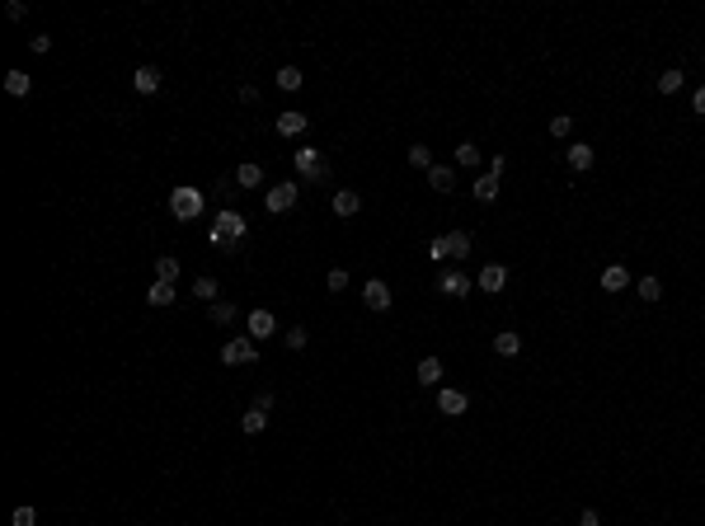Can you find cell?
Masks as SVG:
<instances>
[{
	"mask_svg": "<svg viewBox=\"0 0 705 526\" xmlns=\"http://www.w3.org/2000/svg\"><path fill=\"white\" fill-rule=\"evenodd\" d=\"M245 231H249V221H245L240 212H231V207H226V212H216V226L207 231V245L221 249V254H235V249H240V240H245Z\"/></svg>",
	"mask_w": 705,
	"mask_h": 526,
	"instance_id": "6da1fadb",
	"label": "cell"
},
{
	"mask_svg": "<svg viewBox=\"0 0 705 526\" xmlns=\"http://www.w3.org/2000/svg\"><path fill=\"white\" fill-rule=\"evenodd\" d=\"M202 207H207L202 188H174V193H169V212L179 216V221H198Z\"/></svg>",
	"mask_w": 705,
	"mask_h": 526,
	"instance_id": "7a4b0ae2",
	"label": "cell"
},
{
	"mask_svg": "<svg viewBox=\"0 0 705 526\" xmlns=\"http://www.w3.org/2000/svg\"><path fill=\"white\" fill-rule=\"evenodd\" d=\"M296 174H301L306 183H325L329 179V165H325V156H320V146H301V151H296Z\"/></svg>",
	"mask_w": 705,
	"mask_h": 526,
	"instance_id": "3957f363",
	"label": "cell"
},
{
	"mask_svg": "<svg viewBox=\"0 0 705 526\" xmlns=\"http://www.w3.org/2000/svg\"><path fill=\"white\" fill-rule=\"evenodd\" d=\"M221 362L226 367H249V362H259V343L254 338H226L221 343Z\"/></svg>",
	"mask_w": 705,
	"mask_h": 526,
	"instance_id": "277c9868",
	"label": "cell"
},
{
	"mask_svg": "<svg viewBox=\"0 0 705 526\" xmlns=\"http://www.w3.org/2000/svg\"><path fill=\"white\" fill-rule=\"evenodd\" d=\"M470 287H475V282H470L466 268H442L437 273V291H442V296H470Z\"/></svg>",
	"mask_w": 705,
	"mask_h": 526,
	"instance_id": "5b68a950",
	"label": "cell"
},
{
	"mask_svg": "<svg viewBox=\"0 0 705 526\" xmlns=\"http://www.w3.org/2000/svg\"><path fill=\"white\" fill-rule=\"evenodd\" d=\"M466 409H470L466 390H451V385H442V390H437V414H447V418H461Z\"/></svg>",
	"mask_w": 705,
	"mask_h": 526,
	"instance_id": "8992f818",
	"label": "cell"
},
{
	"mask_svg": "<svg viewBox=\"0 0 705 526\" xmlns=\"http://www.w3.org/2000/svg\"><path fill=\"white\" fill-rule=\"evenodd\" d=\"M296 198H301V188H296V183H278V188H269V212H291V207H296Z\"/></svg>",
	"mask_w": 705,
	"mask_h": 526,
	"instance_id": "52a82bcc",
	"label": "cell"
},
{
	"mask_svg": "<svg viewBox=\"0 0 705 526\" xmlns=\"http://www.w3.org/2000/svg\"><path fill=\"white\" fill-rule=\"evenodd\" d=\"M362 301H367V310H391V287H386V282H381V278H371L367 282V287H362Z\"/></svg>",
	"mask_w": 705,
	"mask_h": 526,
	"instance_id": "ba28073f",
	"label": "cell"
},
{
	"mask_svg": "<svg viewBox=\"0 0 705 526\" xmlns=\"http://www.w3.org/2000/svg\"><path fill=\"white\" fill-rule=\"evenodd\" d=\"M245 325H249V338L259 343V338H269L273 329H278V320H273V310H249V320H245Z\"/></svg>",
	"mask_w": 705,
	"mask_h": 526,
	"instance_id": "9c48e42d",
	"label": "cell"
},
{
	"mask_svg": "<svg viewBox=\"0 0 705 526\" xmlns=\"http://www.w3.org/2000/svg\"><path fill=\"white\" fill-rule=\"evenodd\" d=\"M132 90L136 94H156L160 90V66H136L132 71Z\"/></svg>",
	"mask_w": 705,
	"mask_h": 526,
	"instance_id": "30bf717a",
	"label": "cell"
},
{
	"mask_svg": "<svg viewBox=\"0 0 705 526\" xmlns=\"http://www.w3.org/2000/svg\"><path fill=\"white\" fill-rule=\"evenodd\" d=\"M5 90H10L14 99H29V94H34V76H29V71H5Z\"/></svg>",
	"mask_w": 705,
	"mask_h": 526,
	"instance_id": "8fae6325",
	"label": "cell"
},
{
	"mask_svg": "<svg viewBox=\"0 0 705 526\" xmlns=\"http://www.w3.org/2000/svg\"><path fill=\"white\" fill-rule=\"evenodd\" d=\"M504 282H508L504 263H484L480 268V291H504Z\"/></svg>",
	"mask_w": 705,
	"mask_h": 526,
	"instance_id": "7c38bea8",
	"label": "cell"
},
{
	"mask_svg": "<svg viewBox=\"0 0 705 526\" xmlns=\"http://www.w3.org/2000/svg\"><path fill=\"white\" fill-rule=\"evenodd\" d=\"M329 207H334V216H358V207H362V198L353 188H339L334 193V202H329Z\"/></svg>",
	"mask_w": 705,
	"mask_h": 526,
	"instance_id": "4fadbf2b",
	"label": "cell"
},
{
	"mask_svg": "<svg viewBox=\"0 0 705 526\" xmlns=\"http://www.w3.org/2000/svg\"><path fill=\"white\" fill-rule=\"evenodd\" d=\"M414 381L419 385H442V358H424L419 371H414Z\"/></svg>",
	"mask_w": 705,
	"mask_h": 526,
	"instance_id": "5bb4252c",
	"label": "cell"
},
{
	"mask_svg": "<svg viewBox=\"0 0 705 526\" xmlns=\"http://www.w3.org/2000/svg\"><path fill=\"white\" fill-rule=\"evenodd\" d=\"M306 127H311V118H306V113H278V132H282V136H301Z\"/></svg>",
	"mask_w": 705,
	"mask_h": 526,
	"instance_id": "9a60e30c",
	"label": "cell"
},
{
	"mask_svg": "<svg viewBox=\"0 0 705 526\" xmlns=\"http://www.w3.org/2000/svg\"><path fill=\"white\" fill-rule=\"evenodd\" d=\"M146 301H151V305H174V301H179V291H174V282H151Z\"/></svg>",
	"mask_w": 705,
	"mask_h": 526,
	"instance_id": "2e32d148",
	"label": "cell"
},
{
	"mask_svg": "<svg viewBox=\"0 0 705 526\" xmlns=\"http://www.w3.org/2000/svg\"><path fill=\"white\" fill-rule=\"evenodd\" d=\"M235 183H240V188H259V183H264V165H259V160L240 165L235 169Z\"/></svg>",
	"mask_w": 705,
	"mask_h": 526,
	"instance_id": "e0dca14e",
	"label": "cell"
},
{
	"mask_svg": "<svg viewBox=\"0 0 705 526\" xmlns=\"http://www.w3.org/2000/svg\"><path fill=\"white\" fill-rule=\"evenodd\" d=\"M494 353H499V358H517V353H522V338H517L513 329H504V334H494Z\"/></svg>",
	"mask_w": 705,
	"mask_h": 526,
	"instance_id": "ac0fdd59",
	"label": "cell"
},
{
	"mask_svg": "<svg viewBox=\"0 0 705 526\" xmlns=\"http://www.w3.org/2000/svg\"><path fill=\"white\" fill-rule=\"evenodd\" d=\"M630 287V273L621 268V263H611V268H602V291H626Z\"/></svg>",
	"mask_w": 705,
	"mask_h": 526,
	"instance_id": "d6986e66",
	"label": "cell"
},
{
	"mask_svg": "<svg viewBox=\"0 0 705 526\" xmlns=\"http://www.w3.org/2000/svg\"><path fill=\"white\" fill-rule=\"evenodd\" d=\"M451 183H456V174H451V165H433V169H428V188H437V193H451Z\"/></svg>",
	"mask_w": 705,
	"mask_h": 526,
	"instance_id": "ffe728a7",
	"label": "cell"
},
{
	"mask_svg": "<svg viewBox=\"0 0 705 526\" xmlns=\"http://www.w3.org/2000/svg\"><path fill=\"white\" fill-rule=\"evenodd\" d=\"M442 240H447V258H456V263L470 254V231H451V236H442Z\"/></svg>",
	"mask_w": 705,
	"mask_h": 526,
	"instance_id": "44dd1931",
	"label": "cell"
},
{
	"mask_svg": "<svg viewBox=\"0 0 705 526\" xmlns=\"http://www.w3.org/2000/svg\"><path fill=\"white\" fill-rule=\"evenodd\" d=\"M564 156H569V165H574V169H593V146H588V141H574Z\"/></svg>",
	"mask_w": 705,
	"mask_h": 526,
	"instance_id": "7402d4cb",
	"label": "cell"
},
{
	"mask_svg": "<svg viewBox=\"0 0 705 526\" xmlns=\"http://www.w3.org/2000/svg\"><path fill=\"white\" fill-rule=\"evenodd\" d=\"M240 428H245L249 437H259V433H264V428H269V409H254V404H249V414L240 418Z\"/></svg>",
	"mask_w": 705,
	"mask_h": 526,
	"instance_id": "603a6c76",
	"label": "cell"
},
{
	"mask_svg": "<svg viewBox=\"0 0 705 526\" xmlns=\"http://www.w3.org/2000/svg\"><path fill=\"white\" fill-rule=\"evenodd\" d=\"M156 282H179V258H174V254H160L156 258Z\"/></svg>",
	"mask_w": 705,
	"mask_h": 526,
	"instance_id": "cb8c5ba5",
	"label": "cell"
},
{
	"mask_svg": "<svg viewBox=\"0 0 705 526\" xmlns=\"http://www.w3.org/2000/svg\"><path fill=\"white\" fill-rule=\"evenodd\" d=\"M470 193H475V202H494V198H499V174L475 179V188H470Z\"/></svg>",
	"mask_w": 705,
	"mask_h": 526,
	"instance_id": "d4e9b609",
	"label": "cell"
},
{
	"mask_svg": "<svg viewBox=\"0 0 705 526\" xmlns=\"http://www.w3.org/2000/svg\"><path fill=\"white\" fill-rule=\"evenodd\" d=\"M235 315H240V310H235L231 301H212V305H207V320H212V325H231Z\"/></svg>",
	"mask_w": 705,
	"mask_h": 526,
	"instance_id": "484cf974",
	"label": "cell"
},
{
	"mask_svg": "<svg viewBox=\"0 0 705 526\" xmlns=\"http://www.w3.org/2000/svg\"><path fill=\"white\" fill-rule=\"evenodd\" d=\"M301 71H296V66H282L278 71V90H287V94H296V90H301Z\"/></svg>",
	"mask_w": 705,
	"mask_h": 526,
	"instance_id": "4316f807",
	"label": "cell"
},
{
	"mask_svg": "<svg viewBox=\"0 0 705 526\" xmlns=\"http://www.w3.org/2000/svg\"><path fill=\"white\" fill-rule=\"evenodd\" d=\"M193 296H198V301H207V305L221 301V296H216V278H198V282H193Z\"/></svg>",
	"mask_w": 705,
	"mask_h": 526,
	"instance_id": "83f0119b",
	"label": "cell"
},
{
	"mask_svg": "<svg viewBox=\"0 0 705 526\" xmlns=\"http://www.w3.org/2000/svg\"><path fill=\"white\" fill-rule=\"evenodd\" d=\"M635 296H639V301H659V296H663V282L659 278H639Z\"/></svg>",
	"mask_w": 705,
	"mask_h": 526,
	"instance_id": "f1b7e54d",
	"label": "cell"
},
{
	"mask_svg": "<svg viewBox=\"0 0 705 526\" xmlns=\"http://www.w3.org/2000/svg\"><path fill=\"white\" fill-rule=\"evenodd\" d=\"M682 71H663V76H659V94H677V90H682Z\"/></svg>",
	"mask_w": 705,
	"mask_h": 526,
	"instance_id": "f546056e",
	"label": "cell"
},
{
	"mask_svg": "<svg viewBox=\"0 0 705 526\" xmlns=\"http://www.w3.org/2000/svg\"><path fill=\"white\" fill-rule=\"evenodd\" d=\"M282 343H287V348H291V353H301V348H306V343H311V334H306V325H291V329H287V338H282Z\"/></svg>",
	"mask_w": 705,
	"mask_h": 526,
	"instance_id": "4dcf8cb0",
	"label": "cell"
},
{
	"mask_svg": "<svg viewBox=\"0 0 705 526\" xmlns=\"http://www.w3.org/2000/svg\"><path fill=\"white\" fill-rule=\"evenodd\" d=\"M456 165H480V146H475V141H461L456 146Z\"/></svg>",
	"mask_w": 705,
	"mask_h": 526,
	"instance_id": "1f68e13d",
	"label": "cell"
},
{
	"mask_svg": "<svg viewBox=\"0 0 705 526\" xmlns=\"http://www.w3.org/2000/svg\"><path fill=\"white\" fill-rule=\"evenodd\" d=\"M409 165L414 169H433V151H428V146H409Z\"/></svg>",
	"mask_w": 705,
	"mask_h": 526,
	"instance_id": "d6a6232c",
	"label": "cell"
},
{
	"mask_svg": "<svg viewBox=\"0 0 705 526\" xmlns=\"http://www.w3.org/2000/svg\"><path fill=\"white\" fill-rule=\"evenodd\" d=\"M574 132V118L569 113H555V118H550V136H569Z\"/></svg>",
	"mask_w": 705,
	"mask_h": 526,
	"instance_id": "836d02e7",
	"label": "cell"
},
{
	"mask_svg": "<svg viewBox=\"0 0 705 526\" xmlns=\"http://www.w3.org/2000/svg\"><path fill=\"white\" fill-rule=\"evenodd\" d=\"M10 522H14V526H38V512H34V507H14Z\"/></svg>",
	"mask_w": 705,
	"mask_h": 526,
	"instance_id": "e575fe53",
	"label": "cell"
},
{
	"mask_svg": "<svg viewBox=\"0 0 705 526\" xmlns=\"http://www.w3.org/2000/svg\"><path fill=\"white\" fill-rule=\"evenodd\" d=\"M348 287V268H329V291H344Z\"/></svg>",
	"mask_w": 705,
	"mask_h": 526,
	"instance_id": "d590c367",
	"label": "cell"
},
{
	"mask_svg": "<svg viewBox=\"0 0 705 526\" xmlns=\"http://www.w3.org/2000/svg\"><path fill=\"white\" fill-rule=\"evenodd\" d=\"M428 254H433V258H437V263H442V258H447V240L437 236V240H433V245H428Z\"/></svg>",
	"mask_w": 705,
	"mask_h": 526,
	"instance_id": "8d00e7d4",
	"label": "cell"
},
{
	"mask_svg": "<svg viewBox=\"0 0 705 526\" xmlns=\"http://www.w3.org/2000/svg\"><path fill=\"white\" fill-rule=\"evenodd\" d=\"M5 14H10V19H24V14H29V5H24V0H10V5H5Z\"/></svg>",
	"mask_w": 705,
	"mask_h": 526,
	"instance_id": "74e56055",
	"label": "cell"
},
{
	"mask_svg": "<svg viewBox=\"0 0 705 526\" xmlns=\"http://www.w3.org/2000/svg\"><path fill=\"white\" fill-rule=\"evenodd\" d=\"M691 113H701V118H705V85H701V90L691 94Z\"/></svg>",
	"mask_w": 705,
	"mask_h": 526,
	"instance_id": "f35d334b",
	"label": "cell"
},
{
	"mask_svg": "<svg viewBox=\"0 0 705 526\" xmlns=\"http://www.w3.org/2000/svg\"><path fill=\"white\" fill-rule=\"evenodd\" d=\"M254 409H273V390H259L254 395Z\"/></svg>",
	"mask_w": 705,
	"mask_h": 526,
	"instance_id": "ab89813d",
	"label": "cell"
},
{
	"mask_svg": "<svg viewBox=\"0 0 705 526\" xmlns=\"http://www.w3.org/2000/svg\"><path fill=\"white\" fill-rule=\"evenodd\" d=\"M579 526H602V517H597L593 507H588V512H579Z\"/></svg>",
	"mask_w": 705,
	"mask_h": 526,
	"instance_id": "60d3db41",
	"label": "cell"
}]
</instances>
